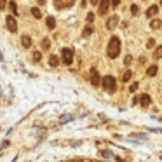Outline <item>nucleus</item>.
<instances>
[{"label": "nucleus", "instance_id": "obj_1", "mask_svg": "<svg viewBox=\"0 0 162 162\" xmlns=\"http://www.w3.org/2000/svg\"><path fill=\"white\" fill-rule=\"evenodd\" d=\"M119 52H120V38H119V37H112L110 42H108L106 54H108V58L115 59V58L119 56Z\"/></svg>", "mask_w": 162, "mask_h": 162}, {"label": "nucleus", "instance_id": "obj_2", "mask_svg": "<svg viewBox=\"0 0 162 162\" xmlns=\"http://www.w3.org/2000/svg\"><path fill=\"white\" fill-rule=\"evenodd\" d=\"M101 84H103V87H105L108 92H113L115 89H117V80H115L112 75H106V77H103Z\"/></svg>", "mask_w": 162, "mask_h": 162}, {"label": "nucleus", "instance_id": "obj_3", "mask_svg": "<svg viewBox=\"0 0 162 162\" xmlns=\"http://www.w3.org/2000/svg\"><path fill=\"white\" fill-rule=\"evenodd\" d=\"M61 56H63V63L65 65H72L73 63V51L70 47H65L61 51Z\"/></svg>", "mask_w": 162, "mask_h": 162}, {"label": "nucleus", "instance_id": "obj_4", "mask_svg": "<svg viewBox=\"0 0 162 162\" xmlns=\"http://www.w3.org/2000/svg\"><path fill=\"white\" fill-rule=\"evenodd\" d=\"M5 25H7V30L9 32H17V21L14 19V16H7Z\"/></svg>", "mask_w": 162, "mask_h": 162}, {"label": "nucleus", "instance_id": "obj_5", "mask_svg": "<svg viewBox=\"0 0 162 162\" xmlns=\"http://www.w3.org/2000/svg\"><path fill=\"white\" fill-rule=\"evenodd\" d=\"M117 25H119V16L117 14H113L112 17H108V21H106V28L108 30H113Z\"/></svg>", "mask_w": 162, "mask_h": 162}, {"label": "nucleus", "instance_id": "obj_6", "mask_svg": "<svg viewBox=\"0 0 162 162\" xmlns=\"http://www.w3.org/2000/svg\"><path fill=\"white\" fill-rule=\"evenodd\" d=\"M99 73H98V70L96 68H91V84L92 85H99Z\"/></svg>", "mask_w": 162, "mask_h": 162}, {"label": "nucleus", "instance_id": "obj_7", "mask_svg": "<svg viewBox=\"0 0 162 162\" xmlns=\"http://www.w3.org/2000/svg\"><path fill=\"white\" fill-rule=\"evenodd\" d=\"M108 7H110V0H99V9H98V12L101 16H105L108 12Z\"/></svg>", "mask_w": 162, "mask_h": 162}, {"label": "nucleus", "instance_id": "obj_8", "mask_svg": "<svg viewBox=\"0 0 162 162\" xmlns=\"http://www.w3.org/2000/svg\"><path fill=\"white\" fill-rule=\"evenodd\" d=\"M73 4V0H54V5L58 9H65V7H70Z\"/></svg>", "mask_w": 162, "mask_h": 162}, {"label": "nucleus", "instance_id": "obj_9", "mask_svg": "<svg viewBox=\"0 0 162 162\" xmlns=\"http://www.w3.org/2000/svg\"><path fill=\"white\" fill-rule=\"evenodd\" d=\"M21 45H23V47H26V49L32 47V38H30L28 35H23V37H21Z\"/></svg>", "mask_w": 162, "mask_h": 162}, {"label": "nucleus", "instance_id": "obj_10", "mask_svg": "<svg viewBox=\"0 0 162 162\" xmlns=\"http://www.w3.org/2000/svg\"><path fill=\"white\" fill-rule=\"evenodd\" d=\"M140 103H141V106H148L150 103H152V99H150V96L148 94H143V96H140Z\"/></svg>", "mask_w": 162, "mask_h": 162}, {"label": "nucleus", "instance_id": "obj_11", "mask_svg": "<svg viewBox=\"0 0 162 162\" xmlns=\"http://www.w3.org/2000/svg\"><path fill=\"white\" fill-rule=\"evenodd\" d=\"M45 25H47L49 30H54V28H56V19H54L52 16H49L47 19H45Z\"/></svg>", "mask_w": 162, "mask_h": 162}, {"label": "nucleus", "instance_id": "obj_12", "mask_svg": "<svg viewBox=\"0 0 162 162\" xmlns=\"http://www.w3.org/2000/svg\"><path fill=\"white\" fill-rule=\"evenodd\" d=\"M157 12H159V7H157V5H152V7H148V11H147V17H153Z\"/></svg>", "mask_w": 162, "mask_h": 162}, {"label": "nucleus", "instance_id": "obj_13", "mask_svg": "<svg viewBox=\"0 0 162 162\" xmlns=\"http://www.w3.org/2000/svg\"><path fill=\"white\" fill-rule=\"evenodd\" d=\"M160 26H162L160 19H152V21H150V28H152V30H159Z\"/></svg>", "mask_w": 162, "mask_h": 162}, {"label": "nucleus", "instance_id": "obj_14", "mask_svg": "<svg viewBox=\"0 0 162 162\" xmlns=\"http://www.w3.org/2000/svg\"><path fill=\"white\" fill-rule=\"evenodd\" d=\"M157 70H159V68H157L155 65H152V66H148V70H147V73H148V77H155V75H157Z\"/></svg>", "mask_w": 162, "mask_h": 162}, {"label": "nucleus", "instance_id": "obj_15", "mask_svg": "<svg viewBox=\"0 0 162 162\" xmlns=\"http://www.w3.org/2000/svg\"><path fill=\"white\" fill-rule=\"evenodd\" d=\"M40 45H42V49H44V51H47V49L51 47V40H49V38H42Z\"/></svg>", "mask_w": 162, "mask_h": 162}, {"label": "nucleus", "instance_id": "obj_16", "mask_svg": "<svg viewBox=\"0 0 162 162\" xmlns=\"http://www.w3.org/2000/svg\"><path fill=\"white\" fill-rule=\"evenodd\" d=\"M49 65H51L52 68H54V66H58V65H59V59H58V56H51V58H49Z\"/></svg>", "mask_w": 162, "mask_h": 162}, {"label": "nucleus", "instance_id": "obj_17", "mask_svg": "<svg viewBox=\"0 0 162 162\" xmlns=\"http://www.w3.org/2000/svg\"><path fill=\"white\" fill-rule=\"evenodd\" d=\"M32 14H33V17H37V19H40V17H42V12H40V9H38V7H33V9H32Z\"/></svg>", "mask_w": 162, "mask_h": 162}, {"label": "nucleus", "instance_id": "obj_18", "mask_svg": "<svg viewBox=\"0 0 162 162\" xmlns=\"http://www.w3.org/2000/svg\"><path fill=\"white\" fill-rule=\"evenodd\" d=\"M92 32H94V30H92V26L89 25V26H85V28H84V32H82V35H84V37H89V35H91Z\"/></svg>", "mask_w": 162, "mask_h": 162}, {"label": "nucleus", "instance_id": "obj_19", "mask_svg": "<svg viewBox=\"0 0 162 162\" xmlns=\"http://www.w3.org/2000/svg\"><path fill=\"white\" fill-rule=\"evenodd\" d=\"M153 58H155V59H160V58H162V45L155 49V52H153Z\"/></svg>", "mask_w": 162, "mask_h": 162}, {"label": "nucleus", "instance_id": "obj_20", "mask_svg": "<svg viewBox=\"0 0 162 162\" xmlns=\"http://www.w3.org/2000/svg\"><path fill=\"white\" fill-rule=\"evenodd\" d=\"M129 79H131V70H127V72H124V75H122V80H124V82H127Z\"/></svg>", "mask_w": 162, "mask_h": 162}, {"label": "nucleus", "instance_id": "obj_21", "mask_svg": "<svg viewBox=\"0 0 162 162\" xmlns=\"http://www.w3.org/2000/svg\"><path fill=\"white\" fill-rule=\"evenodd\" d=\"M153 45H155V40H153V38H148V40H147V49H152Z\"/></svg>", "mask_w": 162, "mask_h": 162}, {"label": "nucleus", "instance_id": "obj_22", "mask_svg": "<svg viewBox=\"0 0 162 162\" xmlns=\"http://www.w3.org/2000/svg\"><path fill=\"white\" fill-rule=\"evenodd\" d=\"M9 9L12 11V14H16V12H17V5H16L14 2H11V4H9Z\"/></svg>", "mask_w": 162, "mask_h": 162}, {"label": "nucleus", "instance_id": "obj_23", "mask_svg": "<svg viewBox=\"0 0 162 162\" xmlns=\"http://www.w3.org/2000/svg\"><path fill=\"white\" fill-rule=\"evenodd\" d=\"M40 56H42V54H40L38 51H35V52H33V61H40Z\"/></svg>", "mask_w": 162, "mask_h": 162}, {"label": "nucleus", "instance_id": "obj_24", "mask_svg": "<svg viewBox=\"0 0 162 162\" xmlns=\"http://www.w3.org/2000/svg\"><path fill=\"white\" fill-rule=\"evenodd\" d=\"M131 12L132 14H138V12H140V7H138V5H131Z\"/></svg>", "mask_w": 162, "mask_h": 162}, {"label": "nucleus", "instance_id": "obj_25", "mask_svg": "<svg viewBox=\"0 0 162 162\" xmlns=\"http://www.w3.org/2000/svg\"><path fill=\"white\" fill-rule=\"evenodd\" d=\"M136 89H138V84H136V82H132V84L129 85V91H131V92H134Z\"/></svg>", "mask_w": 162, "mask_h": 162}, {"label": "nucleus", "instance_id": "obj_26", "mask_svg": "<svg viewBox=\"0 0 162 162\" xmlns=\"http://www.w3.org/2000/svg\"><path fill=\"white\" fill-rule=\"evenodd\" d=\"M92 21H94V14L89 12V14H87V23H92Z\"/></svg>", "mask_w": 162, "mask_h": 162}, {"label": "nucleus", "instance_id": "obj_27", "mask_svg": "<svg viewBox=\"0 0 162 162\" xmlns=\"http://www.w3.org/2000/svg\"><path fill=\"white\" fill-rule=\"evenodd\" d=\"M131 61H132V58H131V56H126V58H124V63H126L127 66L131 65Z\"/></svg>", "mask_w": 162, "mask_h": 162}, {"label": "nucleus", "instance_id": "obj_28", "mask_svg": "<svg viewBox=\"0 0 162 162\" xmlns=\"http://www.w3.org/2000/svg\"><path fill=\"white\" fill-rule=\"evenodd\" d=\"M101 155H103V157H112V152H110V150H103Z\"/></svg>", "mask_w": 162, "mask_h": 162}, {"label": "nucleus", "instance_id": "obj_29", "mask_svg": "<svg viewBox=\"0 0 162 162\" xmlns=\"http://www.w3.org/2000/svg\"><path fill=\"white\" fill-rule=\"evenodd\" d=\"M68 120H72L70 115H66V117H63V119H61V122H68Z\"/></svg>", "mask_w": 162, "mask_h": 162}, {"label": "nucleus", "instance_id": "obj_30", "mask_svg": "<svg viewBox=\"0 0 162 162\" xmlns=\"http://www.w3.org/2000/svg\"><path fill=\"white\" fill-rule=\"evenodd\" d=\"M5 4H7V0H0V9H4Z\"/></svg>", "mask_w": 162, "mask_h": 162}, {"label": "nucleus", "instance_id": "obj_31", "mask_svg": "<svg viewBox=\"0 0 162 162\" xmlns=\"http://www.w3.org/2000/svg\"><path fill=\"white\" fill-rule=\"evenodd\" d=\"M119 2H120V0H112V5H113V7H117V5H119Z\"/></svg>", "mask_w": 162, "mask_h": 162}, {"label": "nucleus", "instance_id": "obj_32", "mask_svg": "<svg viewBox=\"0 0 162 162\" xmlns=\"http://www.w3.org/2000/svg\"><path fill=\"white\" fill-rule=\"evenodd\" d=\"M98 2H99V0H91V4H92V5H98Z\"/></svg>", "mask_w": 162, "mask_h": 162}, {"label": "nucleus", "instance_id": "obj_33", "mask_svg": "<svg viewBox=\"0 0 162 162\" xmlns=\"http://www.w3.org/2000/svg\"><path fill=\"white\" fill-rule=\"evenodd\" d=\"M37 2H38V4H42V5H44V4H45V0H37Z\"/></svg>", "mask_w": 162, "mask_h": 162}, {"label": "nucleus", "instance_id": "obj_34", "mask_svg": "<svg viewBox=\"0 0 162 162\" xmlns=\"http://www.w3.org/2000/svg\"><path fill=\"white\" fill-rule=\"evenodd\" d=\"M160 5H162V0H160Z\"/></svg>", "mask_w": 162, "mask_h": 162}]
</instances>
